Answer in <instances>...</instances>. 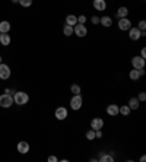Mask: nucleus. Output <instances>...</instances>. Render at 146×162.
<instances>
[{
	"label": "nucleus",
	"mask_w": 146,
	"mask_h": 162,
	"mask_svg": "<svg viewBox=\"0 0 146 162\" xmlns=\"http://www.w3.org/2000/svg\"><path fill=\"white\" fill-rule=\"evenodd\" d=\"M28 101H29L28 94H25V92H15V95H13V102H15L16 105H25Z\"/></svg>",
	"instance_id": "obj_1"
},
{
	"label": "nucleus",
	"mask_w": 146,
	"mask_h": 162,
	"mask_svg": "<svg viewBox=\"0 0 146 162\" xmlns=\"http://www.w3.org/2000/svg\"><path fill=\"white\" fill-rule=\"evenodd\" d=\"M82 104H83V99L80 97V94L73 95V98L70 99V107H72V110H75V111L80 110V108H82Z\"/></svg>",
	"instance_id": "obj_2"
},
{
	"label": "nucleus",
	"mask_w": 146,
	"mask_h": 162,
	"mask_svg": "<svg viewBox=\"0 0 146 162\" xmlns=\"http://www.w3.org/2000/svg\"><path fill=\"white\" fill-rule=\"evenodd\" d=\"M13 104V97L9 94H3L0 95V107L3 108H9Z\"/></svg>",
	"instance_id": "obj_3"
},
{
	"label": "nucleus",
	"mask_w": 146,
	"mask_h": 162,
	"mask_svg": "<svg viewBox=\"0 0 146 162\" xmlns=\"http://www.w3.org/2000/svg\"><path fill=\"white\" fill-rule=\"evenodd\" d=\"M86 26L83 25V23H76L75 26H73V34H76L78 37H80V38H83L85 35H86Z\"/></svg>",
	"instance_id": "obj_4"
},
{
	"label": "nucleus",
	"mask_w": 146,
	"mask_h": 162,
	"mask_svg": "<svg viewBox=\"0 0 146 162\" xmlns=\"http://www.w3.org/2000/svg\"><path fill=\"white\" fill-rule=\"evenodd\" d=\"M10 73L12 72H10V69H9V66L0 63V79H3V80L9 79L10 77Z\"/></svg>",
	"instance_id": "obj_5"
},
{
	"label": "nucleus",
	"mask_w": 146,
	"mask_h": 162,
	"mask_svg": "<svg viewBox=\"0 0 146 162\" xmlns=\"http://www.w3.org/2000/svg\"><path fill=\"white\" fill-rule=\"evenodd\" d=\"M118 28H120L121 31H129V29L132 28L130 19H127V18H120V21H118Z\"/></svg>",
	"instance_id": "obj_6"
},
{
	"label": "nucleus",
	"mask_w": 146,
	"mask_h": 162,
	"mask_svg": "<svg viewBox=\"0 0 146 162\" xmlns=\"http://www.w3.org/2000/svg\"><path fill=\"white\" fill-rule=\"evenodd\" d=\"M132 66H133V69H143L145 67V58H142V57H133L132 58Z\"/></svg>",
	"instance_id": "obj_7"
},
{
	"label": "nucleus",
	"mask_w": 146,
	"mask_h": 162,
	"mask_svg": "<svg viewBox=\"0 0 146 162\" xmlns=\"http://www.w3.org/2000/svg\"><path fill=\"white\" fill-rule=\"evenodd\" d=\"M54 116H56V118L57 120H64V118H67V110L64 107H58L56 108V112H54Z\"/></svg>",
	"instance_id": "obj_8"
},
{
	"label": "nucleus",
	"mask_w": 146,
	"mask_h": 162,
	"mask_svg": "<svg viewBox=\"0 0 146 162\" xmlns=\"http://www.w3.org/2000/svg\"><path fill=\"white\" fill-rule=\"evenodd\" d=\"M140 34H142V31H140L139 28H130V29H129V37H130V40H133V41H137V40L142 37Z\"/></svg>",
	"instance_id": "obj_9"
},
{
	"label": "nucleus",
	"mask_w": 146,
	"mask_h": 162,
	"mask_svg": "<svg viewBox=\"0 0 146 162\" xmlns=\"http://www.w3.org/2000/svg\"><path fill=\"white\" fill-rule=\"evenodd\" d=\"M91 127L94 130H101L104 127V120L100 118V117H95V118L91 121Z\"/></svg>",
	"instance_id": "obj_10"
},
{
	"label": "nucleus",
	"mask_w": 146,
	"mask_h": 162,
	"mask_svg": "<svg viewBox=\"0 0 146 162\" xmlns=\"http://www.w3.org/2000/svg\"><path fill=\"white\" fill-rule=\"evenodd\" d=\"M18 152L22 153V155L28 153V152H29V143H28V142H19V143H18Z\"/></svg>",
	"instance_id": "obj_11"
},
{
	"label": "nucleus",
	"mask_w": 146,
	"mask_h": 162,
	"mask_svg": "<svg viewBox=\"0 0 146 162\" xmlns=\"http://www.w3.org/2000/svg\"><path fill=\"white\" fill-rule=\"evenodd\" d=\"M94 8L97 10L102 12L107 9V3H105V0H94Z\"/></svg>",
	"instance_id": "obj_12"
},
{
	"label": "nucleus",
	"mask_w": 146,
	"mask_h": 162,
	"mask_svg": "<svg viewBox=\"0 0 146 162\" xmlns=\"http://www.w3.org/2000/svg\"><path fill=\"white\" fill-rule=\"evenodd\" d=\"M9 31H10V23L7 21L0 22V34H9Z\"/></svg>",
	"instance_id": "obj_13"
},
{
	"label": "nucleus",
	"mask_w": 146,
	"mask_h": 162,
	"mask_svg": "<svg viewBox=\"0 0 146 162\" xmlns=\"http://www.w3.org/2000/svg\"><path fill=\"white\" fill-rule=\"evenodd\" d=\"M107 112H108V116H111V117H115V116L118 114V105H115V104H111V105H108V107H107Z\"/></svg>",
	"instance_id": "obj_14"
},
{
	"label": "nucleus",
	"mask_w": 146,
	"mask_h": 162,
	"mask_svg": "<svg viewBox=\"0 0 146 162\" xmlns=\"http://www.w3.org/2000/svg\"><path fill=\"white\" fill-rule=\"evenodd\" d=\"M100 23H102V26H105V28H110L112 25V19L110 16H102V18H100Z\"/></svg>",
	"instance_id": "obj_15"
},
{
	"label": "nucleus",
	"mask_w": 146,
	"mask_h": 162,
	"mask_svg": "<svg viewBox=\"0 0 146 162\" xmlns=\"http://www.w3.org/2000/svg\"><path fill=\"white\" fill-rule=\"evenodd\" d=\"M139 104H140V101H139L137 98H130L127 105H129L130 110H137V108H139Z\"/></svg>",
	"instance_id": "obj_16"
},
{
	"label": "nucleus",
	"mask_w": 146,
	"mask_h": 162,
	"mask_svg": "<svg viewBox=\"0 0 146 162\" xmlns=\"http://www.w3.org/2000/svg\"><path fill=\"white\" fill-rule=\"evenodd\" d=\"M0 44L4 45V47L10 44V37H9V34H0Z\"/></svg>",
	"instance_id": "obj_17"
},
{
	"label": "nucleus",
	"mask_w": 146,
	"mask_h": 162,
	"mask_svg": "<svg viewBox=\"0 0 146 162\" xmlns=\"http://www.w3.org/2000/svg\"><path fill=\"white\" fill-rule=\"evenodd\" d=\"M78 23V18L75 15H67L66 16V25H70V26H75Z\"/></svg>",
	"instance_id": "obj_18"
},
{
	"label": "nucleus",
	"mask_w": 146,
	"mask_h": 162,
	"mask_svg": "<svg viewBox=\"0 0 146 162\" xmlns=\"http://www.w3.org/2000/svg\"><path fill=\"white\" fill-rule=\"evenodd\" d=\"M127 15H129V9H127L126 6L118 8V10H117V16H118V18H127Z\"/></svg>",
	"instance_id": "obj_19"
},
{
	"label": "nucleus",
	"mask_w": 146,
	"mask_h": 162,
	"mask_svg": "<svg viewBox=\"0 0 146 162\" xmlns=\"http://www.w3.org/2000/svg\"><path fill=\"white\" fill-rule=\"evenodd\" d=\"M130 108H129V105H123V107H118V114H121V116H124V117H127L129 114H130Z\"/></svg>",
	"instance_id": "obj_20"
},
{
	"label": "nucleus",
	"mask_w": 146,
	"mask_h": 162,
	"mask_svg": "<svg viewBox=\"0 0 146 162\" xmlns=\"http://www.w3.org/2000/svg\"><path fill=\"white\" fill-rule=\"evenodd\" d=\"M100 161H102V162H112V161H114V156H112V155H108V153H101Z\"/></svg>",
	"instance_id": "obj_21"
},
{
	"label": "nucleus",
	"mask_w": 146,
	"mask_h": 162,
	"mask_svg": "<svg viewBox=\"0 0 146 162\" xmlns=\"http://www.w3.org/2000/svg\"><path fill=\"white\" fill-rule=\"evenodd\" d=\"M63 34H64L66 37H70V35H73V26H70V25H66V26L63 28Z\"/></svg>",
	"instance_id": "obj_22"
},
{
	"label": "nucleus",
	"mask_w": 146,
	"mask_h": 162,
	"mask_svg": "<svg viewBox=\"0 0 146 162\" xmlns=\"http://www.w3.org/2000/svg\"><path fill=\"white\" fill-rule=\"evenodd\" d=\"M129 77L132 79V80H137L140 76H139V72L136 70V69H133V70H130V73H129Z\"/></svg>",
	"instance_id": "obj_23"
},
{
	"label": "nucleus",
	"mask_w": 146,
	"mask_h": 162,
	"mask_svg": "<svg viewBox=\"0 0 146 162\" xmlns=\"http://www.w3.org/2000/svg\"><path fill=\"white\" fill-rule=\"evenodd\" d=\"M70 91H72L73 95H78V94H80V86L79 85H72L70 86Z\"/></svg>",
	"instance_id": "obj_24"
},
{
	"label": "nucleus",
	"mask_w": 146,
	"mask_h": 162,
	"mask_svg": "<svg viewBox=\"0 0 146 162\" xmlns=\"http://www.w3.org/2000/svg\"><path fill=\"white\" fill-rule=\"evenodd\" d=\"M86 139H88V140H94V139H95V130L91 129L89 131H86Z\"/></svg>",
	"instance_id": "obj_25"
},
{
	"label": "nucleus",
	"mask_w": 146,
	"mask_h": 162,
	"mask_svg": "<svg viewBox=\"0 0 146 162\" xmlns=\"http://www.w3.org/2000/svg\"><path fill=\"white\" fill-rule=\"evenodd\" d=\"M18 3H21V6H23V8H29L32 4V0H19Z\"/></svg>",
	"instance_id": "obj_26"
},
{
	"label": "nucleus",
	"mask_w": 146,
	"mask_h": 162,
	"mask_svg": "<svg viewBox=\"0 0 146 162\" xmlns=\"http://www.w3.org/2000/svg\"><path fill=\"white\" fill-rule=\"evenodd\" d=\"M140 31H145L146 29V21H140L139 22V26H137Z\"/></svg>",
	"instance_id": "obj_27"
},
{
	"label": "nucleus",
	"mask_w": 146,
	"mask_h": 162,
	"mask_svg": "<svg viewBox=\"0 0 146 162\" xmlns=\"http://www.w3.org/2000/svg\"><path fill=\"white\" fill-rule=\"evenodd\" d=\"M85 22H86V16L85 15H80L78 18V23H85Z\"/></svg>",
	"instance_id": "obj_28"
},
{
	"label": "nucleus",
	"mask_w": 146,
	"mask_h": 162,
	"mask_svg": "<svg viewBox=\"0 0 146 162\" xmlns=\"http://www.w3.org/2000/svg\"><path fill=\"white\" fill-rule=\"evenodd\" d=\"M102 137V131L101 130H95V139H101Z\"/></svg>",
	"instance_id": "obj_29"
},
{
	"label": "nucleus",
	"mask_w": 146,
	"mask_h": 162,
	"mask_svg": "<svg viewBox=\"0 0 146 162\" xmlns=\"http://www.w3.org/2000/svg\"><path fill=\"white\" fill-rule=\"evenodd\" d=\"M137 99H139V101H146V94H145V92H140Z\"/></svg>",
	"instance_id": "obj_30"
},
{
	"label": "nucleus",
	"mask_w": 146,
	"mask_h": 162,
	"mask_svg": "<svg viewBox=\"0 0 146 162\" xmlns=\"http://www.w3.org/2000/svg\"><path fill=\"white\" fill-rule=\"evenodd\" d=\"M91 21H92V23L98 25V23H100V18H98V16H92V18H91Z\"/></svg>",
	"instance_id": "obj_31"
},
{
	"label": "nucleus",
	"mask_w": 146,
	"mask_h": 162,
	"mask_svg": "<svg viewBox=\"0 0 146 162\" xmlns=\"http://www.w3.org/2000/svg\"><path fill=\"white\" fill-rule=\"evenodd\" d=\"M140 57H142V58H146V50H145V48H142V53H140Z\"/></svg>",
	"instance_id": "obj_32"
},
{
	"label": "nucleus",
	"mask_w": 146,
	"mask_h": 162,
	"mask_svg": "<svg viewBox=\"0 0 146 162\" xmlns=\"http://www.w3.org/2000/svg\"><path fill=\"white\" fill-rule=\"evenodd\" d=\"M137 72H139V76H143V75H145V70H143V69H137Z\"/></svg>",
	"instance_id": "obj_33"
},
{
	"label": "nucleus",
	"mask_w": 146,
	"mask_h": 162,
	"mask_svg": "<svg viewBox=\"0 0 146 162\" xmlns=\"http://www.w3.org/2000/svg\"><path fill=\"white\" fill-rule=\"evenodd\" d=\"M48 161H50V162H56L57 158H56V156H50V158H48Z\"/></svg>",
	"instance_id": "obj_34"
},
{
	"label": "nucleus",
	"mask_w": 146,
	"mask_h": 162,
	"mask_svg": "<svg viewBox=\"0 0 146 162\" xmlns=\"http://www.w3.org/2000/svg\"><path fill=\"white\" fill-rule=\"evenodd\" d=\"M4 94H9V95H12V94H15V92H13L12 89H6V91H4Z\"/></svg>",
	"instance_id": "obj_35"
},
{
	"label": "nucleus",
	"mask_w": 146,
	"mask_h": 162,
	"mask_svg": "<svg viewBox=\"0 0 146 162\" xmlns=\"http://www.w3.org/2000/svg\"><path fill=\"white\" fill-rule=\"evenodd\" d=\"M12 2H13V3H18V2H19V0H12Z\"/></svg>",
	"instance_id": "obj_36"
},
{
	"label": "nucleus",
	"mask_w": 146,
	"mask_h": 162,
	"mask_svg": "<svg viewBox=\"0 0 146 162\" xmlns=\"http://www.w3.org/2000/svg\"><path fill=\"white\" fill-rule=\"evenodd\" d=\"M0 63H1V57H0Z\"/></svg>",
	"instance_id": "obj_37"
}]
</instances>
